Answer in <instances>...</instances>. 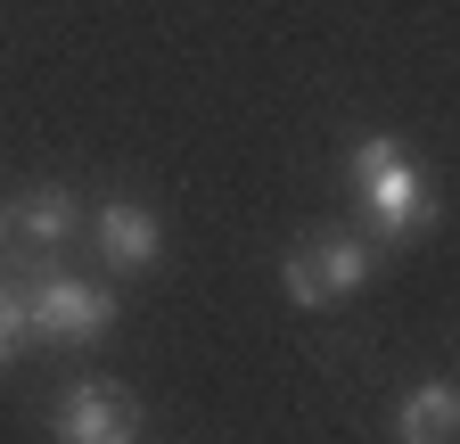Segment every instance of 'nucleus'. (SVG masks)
Here are the masks:
<instances>
[{"label": "nucleus", "instance_id": "20e7f679", "mask_svg": "<svg viewBox=\"0 0 460 444\" xmlns=\"http://www.w3.org/2000/svg\"><path fill=\"white\" fill-rule=\"evenodd\" d=\"M49 428L66 444H132L140 436V404H132V386H115V378H75L66 395H58Z\"/></svg>", "mask_w": 460, "mask_h": 444}, {"label": "nucleus", "instance_id": "7ed1b4c3", "mask_svg": "<svg viewBox=\"0 0 460 444\" xmlns=\"http://www.w3.org/2000/svg\"><path fill=\"white\" fill-rule=\"evenodd\" d=\"M362 280H370V247L345 239V231H329V239H296V247L279 255V289H288V305H305V313L345 305Z\"/></svg>", "mask_w": 460, "mask_h": 444}, {"label": "nucleus", "instance_id": "f03ea898", "mask_svg": "<svg viewBox=\"0 0 460 444\" xmlns=\"http://www.w3.org/2000/svg\"><path fill=\"white\" fill-rule=\"evenodd\" d=\"M9 271H17V289H25V321H33L41 346H91V338H107V329H115V297H107L99 280H75V271L41 263L33 247H25Z\"/></svg>", "mask_w": 460, "mask_h": 444}, {"label": "nucleus", "instance_id": "f257e3e1", "mask_svg": "<svg viewBox=\"0 0 460 444\" xmlns=\"http://www.w3.org/2000/svg\"><path fill=\"white\" fill-rule=\"evenodd\" d=\"M345 173H354V198H362V214L378 222L386 239H420L428 222H436V190L420 182V164H411V148H402V140H386V132L354 140Z\"/></svg>", "mask_w": 460, "mask_h": 444}, {"label": "nucleus", "instance_id": "6e6552de", "mask_svg": "<svg viewBox=\"0 0 460 444\" xmlns=\"http://www.w3.org/2000/svg\"><path fill=\"white\" fill-rule=\"evenodd\" d=\"M17 346H33V321H25V289H17V271L0 263V362H17Z\"/></svg>", "mask_w": 460, "mask_h": 444}, {"label": "nucleus", "instance_id": "0eeeda50", "mask_svg": "<svg viewBox=\"0 0 460 444\" xmlns=\"http://www.w3.org/2000/svg\"><path fill=\"white\" fill-rule=\"evenodd\" d=\"M394 436H402V444H444V436H460V386H452V378L411 386V395L394 404Z\"/></svg>", "mask_w": 460, "mask_h": 444}, {"label": "nucleus", "instance_id": "39448f33", "mask_svg": "<svg viewBox=\"0 0 460 444\" xmlns=\"http://www.w3.org/2000/svg\"><path fill=\"white\" fill-rule=\"evenodd\" d=\"M91 247H99V263H107V271H148V263H156V247H164V231H156V214H148V206L115 198V206H99V214H91Z\"/></svg>", "mask_w": 460, "mask_h": 444}, {"label": "nucleus", "instance_id": "423d86ee", "mask_svg": "<svg viewBox=\"0 0 460 444\" xmlns=\"http://www.w3.org/2000/svg\"><path fill=\"white\" fill-rule=\"evenodd\" d=\"M0 222L33 247V255H49V247H66L75 231H83V206H75V190H58V182H41V190H25L17 206H0Z\"/></svg>", "mask_w": 460, "mask_h": 444}, {"label": "nucleus", "instance_id": "1a4fd4ad", "mask_svg": "<svg viewBox=\"0 0 460 444\" xmlns=\"http://www.w3.org/2000/svg\"><path fill=\"white\" fill-rule=\"evenodd\" d=\"M0 239H9V222H0Z\"/></svg>", "mask_w": 460, "mask_h": 444}]
</instances>
